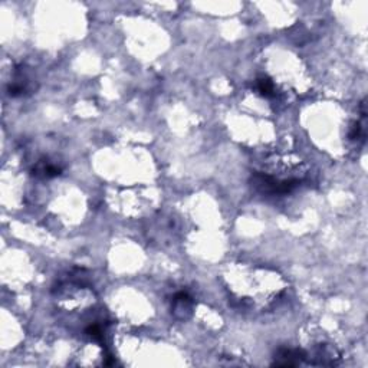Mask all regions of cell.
<instances>
[{"instance_id":"3","label":"cell","mask_w":368,"mask_h":368,"mask_svg":"<svg viewBox=\"0 0 368 368\" xmlns=\"http://www.w3.org/2000/svg\"><path fill=\"white\" fill-rule=\"evenodd\" d=\"M35 176H42V177H46V179H50V177H56L61 174V168L50 164V163H39L34 170Z\"/></svg>"},{"instance_id":"6","label":"cell","mask_w":368,"mask_h":368,"mask_svg":"<svg viewBox=\"0 0 368 368\" xmlns=\"http://www.w3.org/2000/svg\"><path fill=\"white\" fill-rule=\"evenodd\" d=\"M85 332L89 335V336L98 339V341L102 339V328H101L100 324H91V325H88L86 330H85Z\"/></svg>"},{"instance_id":"5","label":"cell","mask_w":368,"mask_h":368,"mask_svg":"<svg viewBox=\"0 0 368 368\" xmlns=\"http://www.w3.org/2000/svg\"><path fill=\"white\" fill-rule=\"evenodd\" d=\"M350 140L351 141H358V140H364V127L361 125V122H354L350 128Z\"/></svg>"},{"instance_id":"4","label":"cell","mask_w":368,"mask_h":368,"mask_svg":"<svg viewBox=\"0 0 368 368\" xmlns=\"http://www.w3.org/2000/svg\"><path fill=\"white\" fill-rule=\"evenodd\" d=\"M256 88H258V91L263 95V97H266V98H270V97H275V85L273 82L269 79V78H259L258 79V82H256Z\"/></svg>"},{"instance_id":"2","label":"cell","mask_w":368,"mask_h":368,"mask_svg":"<svg viewBox=\"0 0 368 368\" xmlns=\"http://www.w3.org/2000/svg\"><path fill=\"white\" fill-rule=\"evenodd\" d=\"M191 305H193V301H191V298H190V295L187 292H179L173 299V308H174L176 312L177 311H182V312L190 311Z\"/></svg>"},{"instance_id":"1","label":"cell","mask_w":368,"mask_h":368,"mask_svg":"<svg viewBox=\"0 0 368 368\" xmlns=\"http://www.w3.org/2000/svg\"><path fill=\"white\" fill-rule=\"evenodd\" d=\"M306 360V354L302 350H292V348H281L275 355V366L279 367H295L299 366Z\"/></svg>"}]
</instances>
